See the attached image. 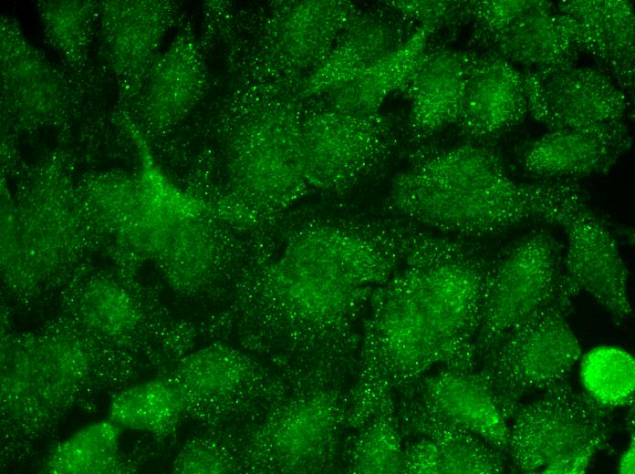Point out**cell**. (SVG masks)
I'll return each instance as SVG.
<instances>
[{
    "mask_svg": "<svg viewBox=\"0 0 635 474\" xmlns=\"http://www.w3.org/2000/svg\"><path fill=\"white\" fill-rule=\"evenodd\" d=\"M148 88L151 119L169 124L180 118L199 98L204 74L197 51L182 42L172 46L153 68Z\"/></svg>",
    "mask_w": 635,
    "mask_h": 474,
    "instance_id": "cell-23",
    "label": "cell"
},
{
    "mask_svg": "<svg viewBox=\"0 0 635 474\" xmlns=\"http://www.w3.org/2000/svg\"><path fill=\"white\" fill-rule=\"evenodd\" d=\"M536 1L466 2V16L474 21L476 40L484 44L513 19L530 9Z\"/></svg>",
    "mask_w": 635,
    "mask_h": 474,
    "instance_id": "cell-29",
    "label": "cell"
},
{
    "mask_svg": "<svg viewBox=\"0 0 635 474\" xmlns=\"http://www.w3.org/2000/svg\"><path fill=\"white\" fill-rule=\"evenodd\" d=\"M187 403L171 376L157 377L115 394L109 402L108 418L122 429L166 434L176 427Z\"/></svg>",
    "mask_w": 635,
    "mask_h": 474,
    "instance_id": "cell-22",
    "label": "cell"
},
{
    "mask_svg": "<svg viewBox=\"0 0 635 474\" xmlns=\"http://www.w3.org/2000/svg\"><path fill=\"white\" fill-rule=\"evenodd\" d=\"M556 225L567 238L560 280L565 291L573 299L585 292L617 324L628 321L632 313L630 272L614 235L589 206L582 189L564 204Z\"/></svg>",
    "mask_w": 635,
    "mask_h": 474,
    "instance_id": "cell-9",
    "label": "cell"
},
{
    "mask_svg": "<svg viewBox=\"0 0 635 474\" xmlns=\"http://www.w3.org/2000/svg\"><path fill=\"white\" fill-rule=\"evenodd\" d=\"M624 123L549 130L521 156L523 169L541 180H574L609 171L630 148Z\"/></svg>",
    "mask_w": 635,
    "mask_h": 474,
    "instance_id": "cell-14",
    "label": "cell"
},
{
    "mask_svg": "<svg viewBox=\"0 0 635 474\" xmlns=\"http://www.w3.org/2000/svg\"><path fill=\"white\" fill-rule=\"evenodd\" d=\"M528 113L523 73L499 55L477 54L456 126L468 139L488 141Z\"/></svg>",
    "mask_w": 635,
    "mask_h": 474,
    "instance_id": "cell-15",
    "label": "cell"
},
{
    "mask_svg": "<svg viewBox=\"0 0 635 474\" xmlns=\"http://www.w3.org/2000/svg\"><path fill=\"white\" fill-rule=\"evenodd\" d=\"M484 45L490 52L532 73L574 65L580 52L569 18L547 1H536Z\"/></svg>",
    "mask_w": 635,
    "mask_h": 474,
    "instance_id": "cell-18",
    "label": "cell"
},
{
    "mask_svg": "<svg viewBox=\"0 0 635 474\" xmlns=\"http://www.w3.org/2000/svg\"><path fill=\"white\" fill-rule=\"evenodd\" d=\"M567 16L579 51L593 57L624 90L634 88V12L629 1L577 0L556 4Z\"/></svg>",
    "mask_w": 635,
    "mask_h": 474,
    "instance_id": "cell-16",
    "label": "cell"
},
{
    "mask_svg": "<svg viewBox=\"0 0 635 474\" xmlns=\"http://www.w3.org/2000/svg\"><path fill=\"white\" fill-rule=\"evenodd\" d=\"M635 439L634 430L630 431V439L621 453L618 465V472L620 474H633L635 471Z\"/></svg>",
    "mask_w": 635,
    "mask_h": 474,
    "instance_id": "cell-32",
    "label": "cell"
},
{
    "mask_svg": "<svg viewBox=\"0 0 635 474\" xmlns=\"http://www.w3.org/2000/svg\"><path fill=\"white\" fill-rule=\"evenodd\" d=\"M395 434L390 424H376L358 446L355 469L378 473L404 470L405 459Z\"/></svg>",
    "mask_w": 635,
    "mask_h": 474,
    "instance_id": "cell-28",
    "label": "cell"
},
{
    "mask_svg": "<svg viewBox=\"0 0 635 474\" xmlns=\"http://www.w3.org/2000/svg\"><path fill=\"white\" fill-rule=\"evenodd\" d=\"M300 109L283 104L248 120L231 137L225 167L231 194L248 212L285 209L310 188L299 134Z\"/></svg>",
    "mask_w": 635,
    "mask_h": 474,
    "instance_id": "cell-6",
    "label": "cell"
},
{
    "mask_svg": "<svg viewBox=\"0 0 635 474\" xmlns=\"http://www.w3.org/2000/svg\"><path fill=\"white\" fill-rule=\"evenodd\" d=\"M495 259L475 240L413 224L401 263L370 302L368 352L393 375L473 370Z\"/></svg>",
    "mask_w": 635,
    "mask_h": 474,
    "instance_id": "cell-1",
    "label": "cell"
},
{
    "mask_svg": "<svg viewBox=\"0 0 635 474\" xmlns=\"http://www.w3.org/2000/svg\"><path fill=\"white\" fill-rule=\"evenodd\" d=\"M381 3L379 8H359L324 62L298 86L299 100L337 89L411 36L419 25Z\"/></svg>",
    "mask_w": 635,
    "mask_h": 474,
    "instance_id": "cell-11",
    "label": "cell"
},
{
    "mask_svg": "<svg viewBox=\"0 0 635 474\" xmlns=\"http://www.w3.org/2000/svg\"><path fill=\"white\" fill-rule=\"evenodd\" d=\"M222 448L207 442H193L178 455L174 470L179 473H221L228 469Z\"/></svg>",
    "mask_w": 635,
    "mask_h": 474,
    "instance_id": "cell-31",
    "label": "cell"
},
{
    "mask_svg": "<svg viewBox=\"0 0 635 474\" xmlns=\"http://www.w3.org/2000/svg\"><path fill=\"white\" fill-rule=\"evenodd\" d=\"M522 73L528 113L549 130L623 123L630 104L626 93L602 69L574 64Z\"/></svg>",
    "mask_w": 635,
    "mask_h": 474,
    "instance_id": "cell-10",
    "label": "cell"
},
{
    "mask_svg": "<svg viewBox=\"0 0 635 474\" xmlns=\"http://www.w3.org/2000/svg\"><path fill=\"white\" fill-rule=\"evenodd\" d=\"M477 54L428 46L407 89L408 134L417 143L456 125Z\"/></svg>",
    "mask_w": 635,
    "mask_h": 474,
    "instance_id": "cell-13",
    "label": "cell"
},
{
    "mask_svg": "<svg viewBox=\"0 0 635 474\" xmlns=\"http://www.w3.org/2000/svg\"><path fill=\"white\" fill-rule=\"evenodd\" d=\"M251 372V362L244 353L215 344L182 358L170 376L188 401L227 396L239 389Z\"/></svg>",
    "mask_w": 635,
    "mask_h": 474,
    "instance_id": "cell-24",
    "label": "cell"
},
{
    "mask_svg": "<svg viewBox=\"0 0 635 474\" xmlns=\"http://www.w3.org/2000/svg\"><path fill=\"white\" fill-rule=\"evenodd\" d=\"M572 302L558 285L550 302L481 355L479 373L508 420L526 396L567 380L580 359V344L567 320Z\"/></svg>",
    "mask_w": 635,
    "mask_h": 474,
    "instance_id": "cell-5",
    "label": "cell"
},
{
    "mask_svg": "<svg viewBox=\"0 0 635 474\" xmlns=\"http://www.w3.org/2000/svg\"><path fill=\"white\" fill-rule=\"evenodd\" d=\"M579 377L584 392L610 410L632 407L635 392V360L628 351L599 345L580 357Z\"/></svg>",
    "mask_w": 635,
    "mask_h": 474,
    "instance_id": "cell-26",
    "label": "cell"
},
{
    "mask_svg": "<svg viewBox=\"0 0 635 474\" xmlns=\"http://www.w3.org/2000/svg\"><path fill=\"white\" fill-rule=\"evenodd\" d=\"M328 405L322 399H308L285 414L275 433L276 449L283 457L304 459L326 444L334 425V414Z\"/></svg>",
    "mask_w": 635,
    "mask_h": 474,
    "instance_id": "cell-27",
    "label": "cell"
},
{
    "mask_svg": "<svg viewBox=\"0 0 635 474\" xmlns=\"http://www.w3.org/2000/svg\"><path fill=\"white\" fill-rule=\"evenodd\" d=\"M397 174L386 198L392 215L446 235L475 240L528 221L555 225L578 188L574 180H515L484 141L421 146Z\"/></svg>",
    "mask_w": 635,
    "mask_h": 474,
    "instance_id": "cell-3",
    "label": "cell"
},
{
    "mask_svg": "<svg viewBox=\"0 0 635 474\" xmlns=\"http://www.w3.org/2000/svg\"><path fill=\"white\" fill-rule=\"evenodd\" d=\"M299 134L309 188L346 194L382 171L400 148L395 120L353 115L319 104L300 110Z\"/></svg>",
    "mask_w": 635,
    "mask_h": 474,
    "instance_id": "cell-7",
    "label": "cell"
},
{
    "mask_svg": "<svg viewBox=\"0 0 635 474\" xmlns=\"http://www.w3.org/2000/svg\"><path fill=\"white\" fill-rule=\"evenodd\" d=\"M561 252L547 231L536 229L496 255L476 337L479 356L555 297Z\"/></svg>",
    "mask_w": 635,
    "mask_h": 474,
    "instance_id": "cell-8",
    "label": "cell"
},
{
    "mask_svg": "<svg viewBox=\"0 0 635 474\" xmlns=\"http://www.w3.org/2000/svg\"><path fill=\"white\" fill-rule=\"evenodd\" d=\"M411 228L393 215L309 214L298 220L271 273L284 318L308 334L348 330L401 263Z\"/></svg>",
    "mask_w": 635,
    "mask_h": 474,
    "instance_id": "cell-2",
    "label": "cell"
},
{
    "mask_svg": "<svg viewBox=\"0 0 635 474\" xmlns=\"http://www.w3.org/2000/svg\"><path fill=\"white\" fill-rule=\"evenodd\" d=\"M421 427L427 436L412 449L406 466L418 473H501L504 454L471 432L422 407Z\"/></svg>",
    "mask_w": 635,
    "mask_h": 474,
    "instance_id": "cell-21",
    "label": "cell"
},
{
    "mask_svg": "<svg viewBox=\"0 0 635 474\" xmlns=\"http://www.w3.org/2000/svg\"><path fill=\"white\" fill-rule=\"evenodd\" d=\"M422 407L505 456L509 420L479 372L445 367L422 382Z\"/></svg>",
    "mask_w": 635,
    "mask_h": 474,
    "instance_id": "cell-17",
    "label": "cell"
},
{
    "mask_svg": "<svg viewBox=\"0 0 635 474\" xmlns=\"http://www.w3.org/2000/svg\"><path fill=\"white\" fill-rule=\"evenodd\" d=\"M359 10L349 1H287L271 21L272 48L281 68L298 86L329 55Z\"/></svg>",
    "mask_w": 635,
    "mask_h": 474,
    "instance_id": "cell-12",
    "label": "cell"
},
{
    "mask_svg": "<svg viewBox=\"0 0 635 474\" xmlns=\"http://www.w3.org/2000/svg\"><path fill=\"white\" fill-rule=\"evenodd\" d=\"M439 26L423 23L398 48L317 103L353 115L380 112L385 100L405 91ZM318 99V98H317Z\"/></svg>",
    "mask_w": 635,
    "mask_h": 474,
    "instance_id": "cell-20",
    "label": "cell"
},
{
    "mask_svg": "<svg viewBox=\"0 0 635 474\" xmlns=\"http://www.w3.org/2000/svg\"><path fill=\"white\" fill-rule=\"evenodd\" d=\"M610 411L562 381L515 411L505 456L522 473H585L608 446Z\"/></svg>",
    "mask_w": 635,
    "mask_h": 474,
    "instance_id": "cell-4",
    "label": "cell"
},
{
    "mask_svg": "<svg viewBox=\"0 0 635 474\" xmlns=\"http://www.w3.org/2000/svg\"><path fill=\"white\" fill-rule=\"evenodd\" d=\"M122 428L108 417L83 427L49 453L45 470L53 474L120 472Z\"/></svg>",
    "mask_w": 635,
    "mask_h": 474,
    "instance_id": "cell-25",
    "label": "cell"
},
{
    "mask_svg": "<svg viewBox=\"0 0 635 474\" xmlns=\"http://www.w3.org/2000/svg\"><path fill=\"white\" fill-rule=\"evenodd\" d=\"M2 370L5 397L23 404L31 398L34 405L50 407L81 383L87 357L68 345L44 344L7 354Z\"/></svg>",
    "mask_w": 635,
    "mask_h": 474,
    "instance_id": "cell-19",
    "label": "cell"
},
{
    "mask_svg": "<svg viewBox=\"0 0 635 474\" xmlns=\"http://www.w3.org/2000/svg\"><path fill=\"white\" fill-rule=\"evenodd\" d=\"M384 3L417 25L432 23L440 26L466 18V2L384 1Z\"/></svg>",
    "mask_w": 635,
    "mask_h": 474,
    "instance_id": "cell-30",
    "label": "cell"
}]
</instances>
